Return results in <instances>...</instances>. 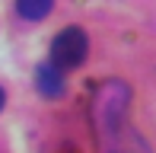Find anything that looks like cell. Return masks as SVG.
Segmentation results:
<instances>
[{"label": "cell", "instance_id": "5", "mask_svg": "<svg viewBox=\"0 0 156 153\" xmlns=\"http://www.w3.org/2000/svg\"><path fill=\"white\" fill-rule=\"evenodd\" d=\"M3 102H6V93H3V89H0V109H3Z\"/></svg>", "mask_w": 156, "mask_h": 153}, {"label": "cell", "instance_id": "1", "mask_svg": "<svg viewBox=\"0 0 156 153\" xmlns=\"http://www.w3.org/2000/svg\"><path fill=\"white\" fill-rule=\"evenodd\" d=\"M96 153H153L137 128L131 124V86L118 76L99 83L89 99Z\"/></svg>", "mask_w": 156, "mask_h": 153}, {"label": "cell", "instance_id": "2", "mask_svg": "<svg viewBox=\"0 0 156 153\" xmlns=\"http://www.w3.org/2000/svg\"><path fill=\"white\" fill-rule=\"evenodd\" d=\"M86 51H89L86 32L76 29V26H67L51 41V64L58 70H73V67H80L86 61Z\"/></svg>", "mask_w": 156, "mask_h": 153}, {"label": "cell", "instance_id": "4", "mask_svg": "<svg viewBox=\"0 0 156 153\" xmlns=\"http://www.w3.org/2000/svg\"><path fill=\"white\" fill-rule=\"evenodd\" d=\"M51 6H54V0H16V13L23 19H32V23L45 19L51 13Z\"/></svg>", "mask_w": 156, "mask_h": 153}, {"label": "cell", "instance_id": "3", "mask_svg": "<svg viewBox=\"0 0 156 153\" xmlns=\"http://www.w3.org/2000/svg\"><path fill=\"white\" fill-rule=\"evenodd\" d=\"M35 86H38V93L48 96V99L64 96V70H58L51 61H48V64H38L35 67Z\"/></svg>", "mask_w": 156, "mask_h": 153}]
</instances>
